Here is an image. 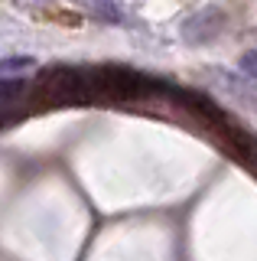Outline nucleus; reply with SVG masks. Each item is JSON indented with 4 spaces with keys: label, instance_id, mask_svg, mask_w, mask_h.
<instances>
[{
    "label": "nucleus",
    "instance_id": "f257e3e1",
    "mask_svg": "<svg viewBox=\"0 0 257 261\" xmlns=\"http://www.w3.org/2000/svg\"><path fill=\"white\" fill-rule=\"evenodd\" d=\"M228 27V13L221 7H202L199 13H192L186 23H182V39L189 46H208L221 36V30Z\"/></svg>",
    "mask_w": 257,
    "mask_h": 261
},
{
    "label": "nucleus",
    "instance_id": "f03ea898",
    "mask_svg": "<svg viewBox=\"0 0 257 261\" xmlns=\"http://www.w3.org/2000/svg\"><path fill=\"white\" fill-rule=\"evenodd\" d=\"M212 75H215V79H221V85L228 88V92L235 95L241 105H254V95H251V88H247L244 82H241V79L235 75V72H224V69H212Z\"/></svg>",
    "mask_w": 257,
    "mask_h": 261
},
{
    "label": "nucleus",
    "instance_id": "7ed1b4c3",
    "mask_svg": "<svg viewBox=\"0 0 257 261\" xmlns=\"http://www.w3.org/2000/svg\"><path fill=\"white\" fill-rule=\"evenodd\" d=\"M238 72H241V75H244L247 82H251V85H257V49H251V53L241 56Z\"/></svg>",
    "mask_w": 257,
    "mask_h": 261
}]
</instances>
